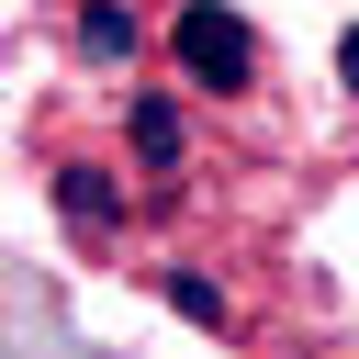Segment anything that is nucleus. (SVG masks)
Masks as SVG:
<instances>
[{"mask_svg":"<svg viewBox=\"0 0 359 359\" xmlns=\"http://www.w3.org/2000/svg\"><path fill=\"white\" fill-rule=\"evenodd\" d=\"M168 56H180V79H191V90H213V101H236V90L258 79V34H247V11H236V0H180Z\"/></svg>","mask_w":359,"mask_h":359,"instance_id":"nucleus-1","label":"nucleus"},{"mask_svg":"<svg viewBox=\"0 0 359 359\" xmlns=\"http://www.w3.org/2000/svg\"><path fill=\"white\" fill-rule=\"evenodd\" d=\"M56 213H67L79 236H112V224H123V191H112V168L67 157V168H56Z\"/></svg>","mask_w":359,"mask_h":359,"instance_id":"nucleus-2","label":"nucleus"},{"mask_svg":"<svg viewBox=\"0 0 359 359\" xmlns=\"http://www.w3.org/2000/svg\"><path fill=\"white\" fill-rule=\"evenodd\" d=\"M79 56L123 67V56H135V11H123V0H79Z\"/></svg>","mask_w":359,"mask_h":359,"instance_id":"nucleus-3","label":"nucleus"},{"mask_svg":"<svg viewBox=\"0 0 359 359\" xmlns=\"http://www.w3.org/2000/svg\"><path fill=\"white\" fill-rule=\"evenodd\" d=\"M135 157H146L157 180L180 168V112H168V101H135Z\"/></svg>","mask_w":359,"mask_h":359,"instance_id":"nucleus-4","label":"nucleus"},{"mask_svg":"<svg viewBox=\"0 0 359 359\" xmlns=\"http://www.w3.org/2000/svg\"><path fill=\"white\" fill-rule=\"evenodd\" d=\"M168 303H180L191 325H236V303H224V280H202V269H168Z\"/></svg>","mask_w":359,"mask_h":359,"instance_id":"nucleus-5","label":"nucleus"},{"mask_svg":"<svg viewBox=\"0 0 359 359\" xmlns=\"http://www.w3.org/2000/svg\"><path fill=\"white\" fill-rule=\"evenodd\" d=\"M337 90H348V101H359V22H348V34H337Z\"/></svg>","mask_w":359,"mask_h":359,"instance_id":"nucleus-6","label":"nucleus"}]
</instances>
